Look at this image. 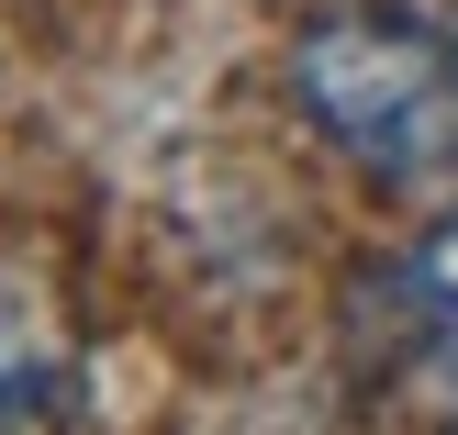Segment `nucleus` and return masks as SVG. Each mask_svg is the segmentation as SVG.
I'll list each match as a JSON object with an SVG mask.
<instances>
[{"label": "nucleus", "mask_w": 458, "mask_h": 435, "mask_svg": "<svg viewBox=\"0 0 458 435\" xmlns=\"http://www.w3.org/2000/svg\"><path fill=\"white\" fill-rule=\"evenodd\" d=\"M291 89H302L313 134L358 156L392 190H437L458 179V34L414 12H325L291 45Z\"/></svg>", "instance_id": "1"}, {"label": "nucleus", "mask_w": 458, "mask_h": 435, "mask_svg": "<svg viewBox=\"0 0 458 435\" xmlns=\"http://www.w3.org/2000/svg\"><path fill=\"white\" fill-rule=\"evenodd\" d=\"M369 313L403 335V357H414V369H437L447 391H458V213L425 223V235L369 280Z\"/></svg>", "instance_id": "2"}]
</instances>
